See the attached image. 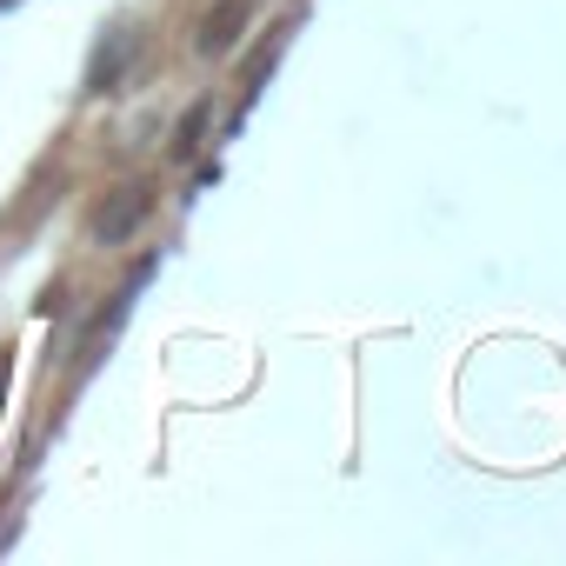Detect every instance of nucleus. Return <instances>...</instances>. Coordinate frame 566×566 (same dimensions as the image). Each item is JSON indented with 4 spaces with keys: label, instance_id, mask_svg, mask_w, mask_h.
<instances>
[{
    "label": "nucleus",
    "instance_id": "1",
    "mask_svg": "<svg viewBox=\"0 0 566 566\" xmlns=\"http://www.w3.org/2000/svg\"><path fill=\"white\" fill-rule=\"evenodd\" d=\"M154 213V187L147 180H120L101 207H94V240L101 247H120V240H134V227Z\"/></svg>",
    "mask_w": 566,
    "mask_h": 566
},
{
    "label": "nucleus",
    "instance_id": "2",
    "mask_svg": "<svg viewBox=\"0 0 566 566\" xmlns=\"http://www.w3.org/2000/svg\"><path fill=\"white\" fill-rule=\"evenodd\" d=\"M240 28H247V0H213V8L200 14V28H193V48L207 61H220V54L240 48Z\"/></svg>",
    "mask_w": 566,
    "mask_h": 566
},
{
    "label": "nucleus",
    "instance_id": "3",
    "mask_svg": "<svg viewBox=\"0 0 566 566\" xmlns=\"http://www.w3.org/2000/svg\"><path fill=\"white\" fill-rule=\"evenodd\" d=\"M127 48H134V34H127V28H114V34L101 41V54H94V67H87V94H107V87H114V74H120Z\"/></svg>",
    "mask_w": 566,
    "mask_h": 566
},
{
    "label": "nucleus",
    "instance_id": "4",
    "mask_svg": "<svg viewBox=\"0 0 566 566\" xmlns=\"http://www.w3.org/2000/svg\"><path fill=\"white\" fill-rule=\"evenodd\" d=\"M200 127H207V107H193V114L174 127V160H187V154L200 147Z\"/></svg>",
    "mask_w": 566,
    "mask_h": 566
},
{
    "label": "nucleus",
    "instance_id": "5",
    "mask_svg": "<svg viewBox=\"0 0 566 566\" xmlns=\"http://www.w3.org/2000/svg\"><path fill=\"white\" fill-rule=\"evenodd\" d=\"M8 380H14V347H0V413H8Z\"/></svg>",
    "mask_w": 566,
    "mask_h": 566
}]
</instances>
